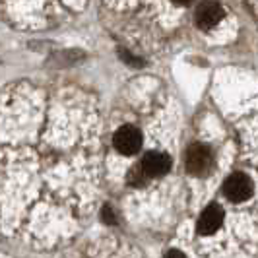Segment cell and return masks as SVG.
<instances>
[{"label":"cell","instance_id":"7","mask_svg":"<svg viewBox=\"0 0 258 258\" xmlns=\"http://www.w3.org/2000/svg\"><path fill=\"white\" fill-rule=\"evenodd\" d=\"M148 179H150V177L144 173L142 165H140V167H136V169H132V171L128 173V182L130 184H134V186H142Z\"/></svg>","mask_w":258,"mask_h":258},{"label":"cell","instance_id":"8","mask_svg":"<svg viewBox=\"0 0 258 258\" xmlns=\"http://www.w3.org/2000/svg\"><path fill=\"white\" fill-rule=\"evenodd\" d=\"M103 220L107 221V223H115V221H116L115 212H113L111 208H105V210H103Z\"/></svg>","mask_w":258,"mask_h":258},{"label":"cell","instance_id":"4","mask_svg":"<svg viewBox=\"0 0 258 258\" xmlns=\"http://www.w3.org/2000/svg\"><path fill=\"white\" fill-rule=\"evenodd\" d=\"M196 26L202 29H210L214 27L221 18H223V10L218 2H202L196 10Z\"/></svg>","mask_w":258,"mask_h":258},{"label":"cell","instance_id":"9","mask_svg":"<svg viewBox=\"0 0 258 258\" xmlns=\"http://www.w3.org/2000/svg\"><path fill=\"white\" fill-rule=\"evenodd\" d=\"M165 258H186V256L182 254L181 250H169L167 254H165Z\"/></svg>","mask_w":258,"mask_h":258},{"label":"cell","instance_id":"1","mask_svg":"<svg viewBox=\"0 0 258 258\" xmlns=\"http://www.w3.org/2000/svg\"><path fill=\"white\" fill-rule=\"evenodd\" d=\"M184 163H186L188 173H192V175H206L208 171L212 169L214 157H212V152L208 150L206 146L194 144L186 152V161Z\"/></svg>","mask_w":258,"mask_h":258},{"label":"cell","instance_id":"5","mask_svg":"<svg viewBox=\"0 0 258 258\" xmlns=\"http://www.w3.org/2000/svg\"><path fill=\"white\" fill-rule=\"evenodd\" d=\"M169 167H171V159L161 152H150L142 159V169L148 177H161L167 173Z\"/></svg>","mask_w":258,"mask_h":258},{"label":"cell","instance_id":"3","mask_svg":"<svg viewBox=\"0 0 258 258\" xmlns=\"http://www.w3.org/2000/svg\"><path fill=\"white\" fill-rule=\"evenodd\" d=\"M223 192L231 202H243L246 198H250V194H252V181L243 173H235L225 181Z\"/></svg>","mask_w":258,"mask_h":258},{"label":"cell","instance_id":"6","mask_svg":"<svg viewBox=\"0 0 258 258\" xmlns=\"http://www.w3.org/2000/svg\"><path fill=\"white\" fill-rule=\"evenodd\" d=\"M221 221H223V210L220 206H216V204H212V206H208L202 212V216L198 220V231L202 235H210V233H214L220 227Z\"/></svg>","mask_w":258,"mask_h":258},{"label":"cell","instance_id":"10","mask_svg":"<svg viewBox=\"0 0 258 258\" xmlns=\"http://www.w3.org/2000/svg\"><path fill=\"white\" fill-rule=\"evenodd\" d=\"M173 2H175V4H182V6H184V4H190L192 0H173Z\"/></svg>","mask_w":258,"mask_h":258},{"label":"cell","instance_id":"2","mask_svg":"<svg viewBox=\"0 0 258 258\" xmlns=\"http://www.w3.org/2000/svg\"><path fill=\"white\" fill-rule=\"evenodd\" d=\"M113 144L122 155H134L142 148V134L134 126H120L115 132Z\"/></svg>","mask_w":258,"mask_h":258}]
</instances>
